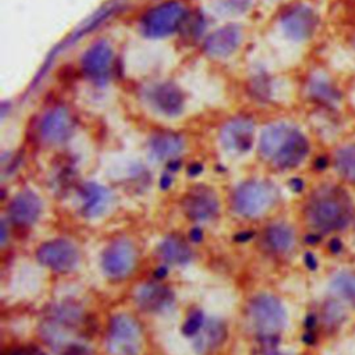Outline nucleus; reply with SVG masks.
<instances>
[{
    "mask_svg": "<svg viewBox=\"0 0 355 355\" xmlns=\"http://www.w3.org/2000/svg\"><path fill=\"white\" fill-rule=\"evenodd\" d=\"M259 155L279 169L298 166L309 153V140L297 126L286 122L268 125L259 137Z\"/></svg>",
    "mask_w": 355,
    "mask_h": 355,
    "instance_id": "f257e3e1",
    "label": "nucleus"
},
{
    "mask_svg": "<svg viewBox=\"0 0 355 355\" xmlns=\"http://www.w3.org/2000/svg\"><path fill=\"white\" fill-rule=\"evenodd\" d=\"M306 218L319 232L341 230L354 218V207L349 194L340 186L318 189L308 201Z\"/></svg>",
    "mask_w": 355,
    "mask_h": 355,
    "instance_id": "f03ea898",
    "label": "nucleus"
},
{
    "mask_svg": "<svg viewBox=\"0 0 355 355\" xmlns=\"http://www.w3.org/2000/svg\"><path fill=\"white\" fill-rule=\"evenodd\" d=\"M277 200L276 187L265 180H247L232 196L233 209L243 216H259Z\"/></svg>",
    "mask_w": 355,
    "mask_h": 355,
    "instance_id": "7ed1b4c3",
    "label": "nucleus"
},
{
    "mask_svg": "<svg viewBox=\"0 0 355 355\" xmlns=\"http://www.w3.org/2000/svg\"><path fill=\"white\" fill-rule=\"evenodd\" d=\"M248 312L255 331L266 340L276 337L286 326L284 306L273 295H257L250 302Z\"/></svg>",
    "mask_w": 355,
    "mask_h": 355,
    "instance_id": "20e7f679",
    "label": "nucleus"
},
{
    "mask_svg": "<svg viewBox=\"0 0 355 355\" xmlns=\"http://www.w3.org/2000/svg\"><path fill=\"white\" fill-rule=\"evenodd\" d=\"M187 11L179 1H165L150 8L140 18V26L146 36L164 37L184 24Z\"/></svg>",
    "mask_w": 355,
    "mask_h": 355,
    "instance_id": "39448f33",
    "label": "nucleus"
},
{
    "mask_svg": "<svg viewBox=\"0 0 355 355\" xmlns=\"http://www.w3.org/2000/svg\"><path fill=\"white\" fill-rule=\"evenodd\" d=\"M320 24L316 10L305 3L288 6L280 15L279 25L286 37L293 42L309 40Z\"/></svg>",
    "mask_w": 355,
    "mask_h": 355,
    "instance_id": "423d86ee",
    "label": "nucleus"
},
{
    "mask_svg": "<svg viewBox=\"0 0 355 355\" xmlns=\"http://www.w3.org/2000/svg\"><path fill=\"white\" fill-rule=\"evenodd\" d=\"M107 347L111 355H137L141 348V330L129 315L111 319L107 333Z\"/></svg>",
    "mask_w": 355,
    "mask_h": 355,
    "instance_id": "0eeeda50",
    "label": "nucleus"
},
{
    "mask_svg": "<svg viewBox=\"0 0 355 355\" xmlns=\"http://www.w3.org/2000/svg\"><path fill=\"white\" fill-rule=\"evenodd\" d=\"M114 61V51L108 42L98 40L93 43L82 55L80 68L86 78L96 83L107 82Z\"/></svg>",
    "mask_w": 355,
    "mask_h": 355,
    "instance_id": "6e6552de",
    "label": "nucleus"
},
{
    "mask_svg": "<svg viewBox=\"0 0 355 355\" xmlns=\"http://www.w3.org/2000/svg\"><path fill=\"white\" fill-rule=\"evenodd\" d=\"M136 265V250L126 240L111 243L103 252L101 268L104 273L112 279L128 276Z\"/></svg>",
    "mask_w": 355,
    "mask_h": 355,
    "instance_id": "1a4fd4ad",
    "label": "nucleus"
},
{
    "mask_svg": "<svg viewBox=\"0 0 355 355\" xmlns=\"http://www.w3.org/2000/svg\"><path fill=\"white\" fill-rule=\"evenodd\" d=\"M73 119L65 107H54L46 111L39 122V135L49 144H61L72 133Z\"/></svg>",
    "mask_w": 355,
    "mask_h": 355,
    "instance_id": "9d476101",
    "label": "nucleus"
},
{
    "mask_svg": "<svg viewBox=\"0 0 355 355\" xmlns=\"http://www.w3.org/2000/svg\"><path fill=\"white\" fill-rule=\"evenodd\" d=\"M255 128L248 118H234L223 125L219 140L222 146L233 154H244L254 144Z\"/></svg>",
    "mask_w": 355,
    "mask_h": 355,
    "instance_id": "9b49d317",
    "label": "nucleus"
},
{
    "mask_svg": "<svg viewBox=\"0 0 355 355\" xmlns=\"http://www.w3.org/2000/svg\"><path fill=\"white\" fill-rule=\"evenodd\" d=\"M78 258L76 247L67 240H53L44 243L37 250L39 262L57 272L72 269L76 265Z\"/></svg>",
    "mask_w": 355,
    "mask_h": 355,
    "instance_id": "f8f14e48",
    "label": "nucleus"
},
{
    "mask_svg": "<svg viewBox=\"0 0 355 355\" xmlns=\"http://www.w3.org/2000/svg\"><path fill=\"white\" fill-rule=\"evenodd\" d=\"M183 209L193 220H211L218 215V197L209 187L197 186L191 189L183 198Z\"/></svg>",
    "mask_w": 355,
    "mask_h": 355,
    "instance_id": "ddd939ff",
    "label": "nucleus"
},
{
    "mask_svg": "<svg viewBox=\"0 0 355 355\" xmlns=\"http://www.w3.org/2000/svg\"><path fill=\"white\" fill-rule=\"evenodd\" d=\"M305 90L311 101L327 110L338 108L343 100L341 89L336 80L324 72L312 73L306 80Z\"/></svg>",
    "mask_w": 355,
    "mask_h": 355,
    "instance_id": "4468645a",
    "label": "nucleus"
},
{
    "mask_svg": "<svg viewBox=\"0 0 355 355\" xmlns=\"http://www.w3.org/2000/svg\"><path fill=\"white\" fill-rule=\"evenodd\" d=\"M147 100L157 112L166 116L179 115L184 107V96L182 90L171 82L157 83L148 89Z\"/></svg>",
    "mask_w": 355,
    "mask_h": 355,
    "instance_id": "2eb2a0df",
    "label": "nucleus"
},
{
    "mask_svg": "<svg viewBox=\"0 0 355 355\" xmlns=\"http://www.w3.org/2000/svg\"><path fill=\"white\" fill-rule=\"evenodd\" d=\"M243 32L237 25H225L214 31L204 42V50L208 55L225 58L232 55L240 46Z\"/></svg>",
    "mask_w": 355,
    "mask_h": 355,
    "instance_id": "dca6fc26",
    "label": "nucleus"
},
{
    "mask_svg": "<svg viewBox=\"0 0 355 355\" xmlns=\"http://www.w3.org/2000/svg\"><path fill=\"white\" fill-rule=\"evenodd\" d=\"M42 212L40 198L31 190H22L11 200L8 216L18 226H28L37 220Z\"/></svg>",
    "mask_w": 355,
    "mask_h": 355,
    "instance_id": "f3484780",
    "label": "nucleus"
},
{
    "mask_svg": "<svg viewBox=\"0 0 355 355\" xmlns=\"http://www.w3.org/2000/svg\"><path fill=\"white\" fill-rule=\"evenodd\" d=\"M80 201L82 212L89 218H96L108 211L112 196L110 190L97 183H86L80 189Z\"/></svg>",
    "mask_w": 355,
    "mask_h": 355,
    "instance_id": "a211bd4d",
    "label": "nucleus"
},
{
    "mask_svg": "<svg viewBox=\"0 0 355 355\" xmlns=\"http://www.w3.org/2000/svg\"><path fill=\"white\" fill-rule=\"evenodd\" d=\"M136 300L140 308L147 312H162L172 305L173 294L162 284L147 283L140 287Z\"/></svg>",
    "mask_w": 355,
    "mask_h": 355,
    "instance_id": "6ab92c4d",
    "label": "nucleus"
},
{
    "mask_svg": "<svg viewBox=\"0 0 355 355\" xmlns=\"http://www.w3.org/2000/svg\"><path fill=\"white\" fill-rule=\"evenodd\" d=\"M197 334H198L196 340L197 351L200 354H208L223 343L226 337V329L220 320L211 319L202 324V327Z\"/></svg>",
    "mask_w": 355,
    "mask_h": 355,
    "instance_id": "aec40b11",
    "label": "nucleus"
},
{
    "mask_svg": "<svg viewBox=\"0 0 355 355\" xmlns=\"http://www.w3.org/2000/svg\"><path fill=\"white\" fill-rule=\"evenodd\" d=\"M159 257L171 265H183L190 261L191 250L179 236L166 237L159 245Z\"/></svg>",
    "mask_w": 355,
    "mask_h": 355,
    "instance_id": "412c9836",
    "label": "nucleus"
},
{
    "mask_svg": "<svg viewBox=\"0 0 355 355\" xmlns=\"http://www.w3.org/2000/svg\"><path fill=\"white\" fill-rule=\"evenodd\" d=\"M183 140L179 135L172 132H161L151 139L150 147L153 154L161 159H169L179 155L183 150Z\"/></svg>",
    "mask_w": 355,
    "mask_h": 355,
    "instance_id": "4be33fe9",
    "label": "nucleus"
},
{
    "mask_svg": "<svg viewBox=\"0 0 355 355\" xmlns=\"http://www.w3.org/2000/svg\"><path fill=\"white\" fill-rule=\"evenodd\" d=\"M265 243L275 252H286L294 245V232L283 223L272 225L265 232Z\"/></svg>",
    "mask_w": 355,
    "mask_h": 355,
    "instance_id": "5701e85b",
    "label": "nucleus"
},
{
    "mask_svg": "<svg viewBox=\"0 0 355 355\" xmlns=\"http://www.w3.org/2000/svg\"><path fill=\"white\" fill-rule=\"evenodd\" d=\"M334 168L344 180L355 184V141L336 151Z\"/></svg>",
    "mask_w": 355,
    "mask_h": 355,
    "instance_id": "b1692460",
    "label": "nucleus"
},
{
    "mask_svg": "<svg viewBox=\"0 0 355 355\" xmlns=\"http://www.w3.org/2000/svg\"><path fill=\"white\" fill-rule=\"evenodd\" d=\"M333 291L355 305V272H340L331 282Z\"/></svg>",
    "mask_w": 355,
    "mask_h": 355,
    "instance_id": "393cba45",
    "label": "nucleus"
},
{
    "mask_svg": "<svg viewBox=\"0 0 355 355\" xmlns=\"http://www.w3.org/2000/svg\"><path fill=\"white\" fill-rule=\"evenodd\" d=\"M202 324H204L202 313H201L200 311H196V312H193V313L187 318V320H186V323H184V326H183V333H184V334H189V336L197 334V333L200 331V329L202 327Z\"/></svg>",
    "mask_w": 355,
    "mask_h": 355,
    "instance_id": "a878e982",
    "label": "nucleus"
},
{
    "mask_svg": "<svg viewBox=\"0 0 355 355\" xmlns=\"http://www.w3.org/2000/svg\"><path fill=\"white\" fill-rule=\"evenodd\" d=\"M62 355H90V351L83 344H68Z\"/></svg>",
    "mask_w": 355,
    "mask_h": 355,
    "instance_id": "bb28decb",
    "label": "nucleus"
},
{
    "mask_svg": "<svg viewBox=\"0 0 355 355\" xmlns=\"http://www.w3.org/2000/svg\"><path fill=\"white\" fill-rule=\"evenodd\" d=\"M7 355H43L39 349L36 348H31V347H25V348H17L10 351Z\"/></svg>",
    "mask_w": 355,
    "mask_h": 355,
    "instance_id": "cd10ccee",
    "label": "nucleus"
},
{
    "mask_svg": "<svg viewBox=\"0 0 355 355\" xmlns=\"http://www.w3.org/2000/svg\"><path fill=\"white\" fill-rule=\"evenodd\" d=\"M349 42H351V49H352V51H354V54H355V31L352 32Z\"/></svg>",
    "mask_w": 355,
    "mask_h": 355,
    "instance_id": "c85d7f7f",
    "label": "nucleus"
}]
</instances>
